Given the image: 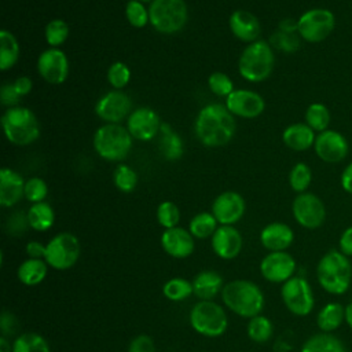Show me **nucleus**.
I'll return each instance as SVG.
<instances>
[{"instance_id":"nucleus-1","label":"nucleus","mask_w":352,"mask_h":352,"mask_svg":"<svg viewBox=\"0 0 352 352\" xmlns=\"http://www.w3.org/2000/svg\"><path fill=\"white\" fill-rule=\"evenodd\" d=\"M194 131L204 146H224L235 133L234 114L220 103H209L199 110L195 118Z\"/></svg>"},{"instance_id":"nucleus-2","label":"nucleus","mask_w":352,"mask_h":352,"mask_svg":"<svg viewBox=\"0 0 352 352\" xmlns=\"http://www.w3.org/2000/svg\"><path fill=\"white\" fill-rule=\"evenodd\" d=\"M220 294L223 304L231 312L246 319L260 315L265 305L264 293L260 286L248 279H234L227 282Z\"/></svg>"},{"instance_id":"nucleus-3","label":"nucleus","mask_w":352,"mask_h":352,"mask_svg":"<svg viewBox=\"0 0 352 352\" xmlns=\"http://www.w3.org/2000/svg\"><path fill=\"white\" fill-rule=\"evenodd\" d=\"M316 278L323 290L330 294H344L351 285L352 265L340 250H329L316 265Z\"/></svg>"},{"instance_id":"nucleus-4","label":"nucleus","mask_w":352,"mask_h":352,"mask_svg":"<svg viewBox=\"0 0 352 352\" xmlns=\"http://www.w3.org/2000/svg\"><path fill=\"white\" fill-rule=\"evenodd\" d=\"M1 126L7 140L16 146H28L40 136V124L36 114L22 106L7 109L1 116Z\"/></svg>"},{"instance_id":"nucleus-5","label":"nucleus","mask_w":352,"mask_h":352,"mask_svg":"<svg viewBox=\"0 0 352 352\" xmlns=\"http://www.w3.org/2000/svg\"><path fill=\"white\" fill-rule=\"evenodd\" d=\"M275 66L272 47L264 40L250 43L241 54L238 62L239 74L252 82H260L270 77Z\"/></svg>"},{"instance_id":"nucleus-6","label":"nucleus","mask_w":352,"mask_h":352,"mask_svg":"<svg viewBox=\"0 0 352 352\" xmlns=\"http://www.w3.org/2000/svg\"><path fill=\"white\" fill-rule=\"evenodd\" d=\"M132 136L120 124H104L95 131L94 148L106 161H121L126 158L132 148Z\"/></svg>"},{"instance_id":"nucleus-7","label":"nucleus","mask_w":352,"mask_h":352,"mask_svg":"<svg viewBox=\"0 0 352 352\" xmlns=\"http://www.w3.org/2000/svg\"><path fill=\"white\" fill-rule=\"evenodd\" d=\"M188 322L195 333L208 338L223 336L228 327L224 308L213 300H198L190 309Z\"/></svg>"},{"instance_id":"nucleus-8","label":"nucleus","mask_w":352,"mask_h":352,"mask_svg":"<svg viewBox=\"0 0 352 352\" xmlns=\"http://www.w3.org/2000/svg\"><path fill=\"white\" fill-rule=\"evenodd\" d=\"M151 26L165 34L180 32L188 19V10L184 0H153L148 7Z\"/></svg>"},{"instance_id":"nucleus-9","label":"nucleus","mask_w":352,"mask_h":352,"mask_svg":"<svg viewBox=\"0 0 352 352\" xmlns=\"http://www.w3.org/2000/svg\"><path fill=\"white\" fill-rule=\"evenodd\" d=\"M336 28V16L333 11L322 7L311 8L297 19L298 37L307 43H320L326 40Z\"/></svg>"},{"instance_id":"nucleus-10","label":"nucleus","mask_w":352,"mask_h":352,"mask_svg":"<svg viewBox=\"0 0 352 352\" xmlns=\"http://www.w3.org/2000/svg\"><path fill=\"white\" fill-rule=\"evenodd\" d=\"M45 248V263L58 271L72 268L78 261L81 253L80 241L72 232L56 234L47 242Z\"/></svg>"},{"instance_id":"nucleus-11","label":"nucleus","mask_w":352,"mask_h":352,"mask_svg":"<svg viewBox=\"0 0 352 352\" xmlns=\"http://www.w3.org/2000/svg\"><path fill=\"white\" fill-rule=\"evenodd\" d=\"M280 297L287 308L296 316H307L312 312L315 300L309 282L302 276H292L282 283Z\"/></svg>"},{"instance_id":"nucleus-12","label":"nucleus","mask_w":352,"mask_h":352,"mask_svg":"<svg viewBox=\"0 0 352 352\" xmlns=\"http://www.w3.org/2000/svg\"><path fill=\"white\" fill-rule=\"evenodd\" d=\"M292 213L294 220L307 230L319 228L326 220L323 201L314 192H301L293 199Z\"/></svg>"},{"instance_id":"nucleus-13","label":"nucleus","mask_w":352,"mask_h":352,"mask_svg":"<svg viewBox=\"0 0 352 352\" xmlns=\"http://www.w3.org/2000/svg\"><path fill=\"white\" fill-rule=\"evenodd\" d=\"M95 113L107 124H120L132 113V100L121 89L109 91L96 102Z\"/></svg>"},{"instance_id":"nucleus-14","label":"nucleus","mask_w":352,"mask_h":352,"mask_svg":"<svg viewBox=\"0 0 352 352\" xmlns=\"http://www.w3.org/2000/svg\"><path fill=\"white\" fill-rule=\"evenodd\" d=\"M260 274L263 278L272 283H285L294 276L297 264L294 257L283 252H268L260 261Z\"/></svg>"},{"instance_id":"nucleus-15","label":"nucleus","mask_w":352,"mask_h":352,"mask_svg":"<svg viewBox=\"0 0 352 352\" xmlns=\"http://www.w3.org/2000/svg\"><path fill=\"white\" fill-rule=\"evenodd\" d=\"M314 150L323 162L338 164L346 158L349 153V143L341 132L326 129L316 135Z\"/></svg>"},{"instance_id":"nucleus-16","label":"nucleus","mask_w":352,"mask_h":352,"mask_svg":"<svg viewBox=\"0 0 352 352\" xmlns=\"http://www.w3.org/2000/svg\"><path fill=\"white\" fill-rule=\"evenodd\" d=\"M37 72L50 84H62L69 74V60L59 48L44 50L37 59Z\"/></svg>"},{"instance_id":"nucleus-17","label":"nucleus","mask_w":352,"mask_h":352,"mask_svg":"<svg viewBox=\"0 0 352 352\" xmlns=\"http://www.w3.org/2000/svg\"><path fill=\"white\" fill-rule=\"evenodd\" d=\"M160 116L150 107H138L126 118V129L133 139L148 142L160 133Z\"/></svg>"},{"instance_id":"nucleus-18","label":"nucleus","mask_w":352,"mask_h":352,"mask_svg":"<svg viewBox=\"0 0 352 352\" xmlns=\"http://www.w3.org/2000/svg\"><path fill=\"white\" fill-rule=\"evenodd\" d=\"M245 199L236 191H224L212 202V214L220 226H234L245 214Z\"/></svg>"},{"instance_id":"nucleus-19","label":"nucleus","mask_w":352,"mask_h":352,"mask_svg":"<svg viewBox=\"0 0 352 352\" xmlns=\"http://www.w3.org/2000/svg\"><path fill=\"white\" fill-rule=\"evenodd\" d=\"M226 107L234 116L242 118H256L264 111L265 102L264 98L254 91L234 89L226 98Z\"/></svg>"},{"instance_id":"nucleus-20","label":"nucleus","mask_w":352,"mask_h":352,"mask_svg":"<svg viewBox=\"0 0 352 352\" xmlns=\"http://www.w3.org/2000/svg\"><path fill=\"white\" fill-rule=\"evenodd\" d=\"M213 253L223 260H232L239 256L243 239L234 226H219L210 238Z\"/></svg>"},{"instance_id":"nucleus-21","label":"nucleus","mask_w":352,"mask_h":352,"mask_svg":"<svg viewBox=\"0 0 352 352\" xmlns=\"http://www.w3.org/2000/svg\"><path fill=\"white\" fill-rule=\"evenodd\" d=\"M161 246L164 252L173 258H187L195 249L194 236L183 227L168 228L161 234Z\"/></svg>"},{"instance_id":"nucleus-22","label":"nucleus","mask_w":352,"mask_h":352,"mask_svg":"<svg viewBox=\"0 0 352 352\" xmlns=\"http://www.w3.org/2000/svg\"><path fill=\"white\" fill-rule=\"evenodd\" d=\"M25 197V180L11 168L0 169V205L11 208Z\"/></svg>"},{"instance_id":"nucleus-23","label":"nucleus","mask_w":352,"mask_h":352,"mask_svg":"<svg viewBox=\"0 0 352 352\" xmlns=\"http://www.w3.org/2000/svg\"><path fill=\"white\" fill-rule=\"evenodd\" d=\"M228 25L232 34L238 40L249 44L258 40L261 33V26L257 16L246 10L234 11L228 19Z\"/></svg>"},{"instance_id":"nucleus-24","label":"nucleus","mask_w":352,"mask_h":352,"mask_svg":"<svg viewBox=\"0 0 352 352\" xmlns=\"http://www.w3.org/2000/svg\"><path fill=\"white\" fill-rule=\"evenodd\" d=\"M294 241V232L286 223L274 221L260 232V242L268 252H283Z\"/></svg>"},{"instance_id":"nucleus-25","label":"nucleus","mask_w":352,"mask_h":352,"mask_svg":"<svg viewBox=\"0 0 352 352\" xmlns=\"http://www.w3.org/2000/svg\"><path fill=\"white\" fill-rule=\"evenodd\" d=\"M315 131L305 122H294L287 125L282 132V140L290 150L305 151L314 147Z\"/></svg>"},{"instance_id":"nucleus-26","label":"nucleus","mask_w":352,"mask_h":352,"mask_svg":"<svg viewBox=\"0 0 352 352\" xmlns=\"http://www.w3.org/2000/svg\"><path fill=\"white\" fill-rule=\"evenodd\" d=\"M191 282L194 294L198 300H213L219 293H221L224 286L221 275L213 270L198 272Z\"/></svg>"},{"instance_id":"nucleus-27","label":"nucleus","mask_w":352,"mask_h":352,"mask_svg":"<svg viewBox=\"0 0 352 352\" xmlns=\"http://www.w3.org/2000/svg\"><path fill=\"white\" fill-rule=\"evenodd\" d=\"M158 135H160L158 148H160L161 155L166 161L180 160L184 153V146H183V140H182L180 135L176 133L173 131V128L166 122L161 124Z\"/></svg>"},{"instance_id":"nucleus-28","label":"nucleus","mask_w":352,"mask_h":352,"mask_svg":"<svg viewBox=\"0 0 352 352\" xmlns=\"http://www.w3.org/2000/svg\"><path fill=\"white\" fill-rule=\"evenodd\" d=\"M48 271V264L43 258H26L22 261L16 270L18 280L25 286H37L40 285Z\"/></svg>"},{"instance_id":"nucleus-29","label":"nucleus","mask_w":352,"mask_h":352,"mask_svg":"<svg viewBox=\"0 0 352 352\" xmlns=\"http://www.w3.org/2000/svg\"><path fill=\"white\" fill-rule=\"evenodd\" d=\"M345 320V307L340 302H327L316 315V324L323 333H331Z\"/></svg>"},{"instance_id":"nucleus-30","label":"nucleus","mask_w":352,"mask_h":352,"mask_svg":"<svg viewBox=\"0 0 352 352\" xmlns=\"http://www.w3.org/2000/svg\"><path fill=\"white\" fill-rule=\"evenodd\" d=\"M26 216L29 227L34 231H47L54 226L55 221V212L45 201L32 204Z\"/></svg>"},{"instance_id":"nucleus-31","label":"nucleus","mask_w":352,"mask_h":352,"mask_svg":"<svg viewBox=\"0 0 352 352\" xmlns=\"http://www.w3.org/2000/svg\"><path fill=\"white\" fill-rule=\"evenodd\" d=\"M300 352H346L340 338L330 333H319L311 336L301 346Z\"/></svg>"},{"instance_id":"nucleus-32","label":"nucleus","mask_w":352,"mask_h":352,"mask_svg":"<svg viewBox=\"0 0 352 352\" xmlns=\"http://www.w3.org/2000/svg\"><path fill=\"white\" fill-rule=\"evenodd\" d=\"M19 59V44L16 37L7 29L0 32V69H11Z\"/></svg>"},{"instance_id":"nucleus-33","label":"nucleus","mask_w":352,"mask_h":352,"mask_svg":"<svg viewBox=\"0 0 352 352\" xmlns=\"http://www.w3.org/2000/svg\"><path fill=\"white\" fill-rule=\"evenodd\" d=\"M219 223L212 212H201L195 214L188 223V231L197 239L212 238L214 231L217 230Z\"/></svg>"},{"instance_id":"nucleus-34","label":"nucleus","mask_w":352,"mask_h":352,"mask_svg":"<svg viewBox=\"0 0 352 352\" xmlns=\"http://www.w3.org/2000/svg\"><path fill=\"white\" fill-rule=\"evenodd\" d=\"M12 352H51V348L41 334L25 331L12 341Z\"/></svg>"},{"instance_id":"nucleus-35","label":"nucleus","mask_w":352,"mask_h":352,"mask_svg":"<svg viewBox=\"0 0 352 352\" xmlns=\"http://www.w3.org/2000/svg\"><path fill=\"white\" fill-rule=\"evenodd\" d=\"M331 121V114L324 103L314 102L305 110V124L311 126L315 132L320 133L329 129Z\"/></svg>"},{"instance_id":"nucleus-36","label":"nucleus","mask_w":352,"mask_h":352,"mask_svg":"<svg viewBox=\"0 0 352 352\" xmlns=\"http://www.w3.org/2000/svg\"><path fill=\"white\" fill-rule=\"evenodd\" d=\"M248 337L256 344H264L270 341L274 334V324L272 322L264 315H256L249 319L246 326Z\"/></svg>"},{"instance_id":"nucleus-37","label":"nucleus","mask_w":352,"mask_h":352,"mask_svg":"<svg viewBox=\"0 0 352 352\" xmlns=\"http://www.w3.org/2000/svg\"><path fill=\"white\" fill-rule=\"evenodd\" d=\"M162 294L169 301H175V302L183 301V300L188 298L191 294H194L192 282L186 278H182V276L170 278L164 283Z\"/></svg>"},{"instance_id":"nucleus-38","label":"nucleus","mask_w":352,"mask_h":352,"mask_svg":"<svg viewBox=\"0 0 352 352\" xmlns=\"http://www.w3.org/2000/svg\"><path fill=\"white\" fill-rule=\"evenodd\" d=\"M312 182V170L305 162H297L289 173V184L293 191L305 192Z\"/></svg>"},{"instance_id":"nucleus-39","label":"nucleus","mask_w":352,"mask_h":352,"mask_svg":"<svg viewBox=\"0 0 352 352\" xmlns=\"http://www.w3.org/2000/svg\"><path fill=\"white\" fill-rule=\"evenodd\" d=\"M44 36H45V41L48 43V45H51L52 48H58L59 45H62L67 36H69V25L66 23V21L63 19H52L47 23L45 30H44Z\"/></svg>"},{"instance_id":"nucleus-40","label":"nucleus","mask_w":352,"mask_h":352,"mask_svg":"<svg viewBox=\"0 0 352 352\" xmlns=\"http://www.w3.org/2000/svg\"><path fill=\"white\" fill-rule=\"evenodd\" d=\"M113 182L121 192H131L138 184V175L129 165L120 164L113 173Z\"/></svg>"},{"instance_id":"nucleus-41","label":"nucleus","mask_w":352,"mask_h":352,"mask_svg":"<svg viewBox=\"0 0 352 352\" xmlns=\"http://www.w3.org/2000/svg\"><path fill=\"white\" fill-rule=\"evenodd\" d=\"M155 216H157L158 224L165 230H168V228L177 227L180 220V210L175 202L164 201L158 205Z\"/></svg>"},{"instance_id":"nucleus-42","label":"nucleus","mask_w":352,"mask_h":352,"mask_svg":"<svg viewBox=\"0 0 352 352\" xmlns=\"http://www.w3.org/2000/svg\"><path fill=\"white\" fill-rule=\"evenodd\" d=\"M125 16L131 26L133 28H144L150 22L148 10L139 0H129L125 7Z\"/></svg>"},{"instance_id":"nucleus-43","label":"nucleus","mask_w":352,"mask_h":352,"mask_svg":"<svg viewBox=\"0 0 352 352\" xmlns=\"http://www.w3.org/2000/svg\"><path fill=\"white\" fill-rule=\"evenodd\" d=\"M131 80V69L124 62H114L107 70V81L114 89H122Z\"/></svg>"},{"instance_id":"nucleus-44","label":"nucleus","mask_w":352,"mask_h":352,"mask_svg":"<svg viewBox=\"0 0 352 352\" xmlns=\"http://www.w3.org/2000/svg\"><path fill=\"white\" fill-rule=\"evenodd\" d=\"M208 87L214 95L224 98L234 91L232 80L223 72H213L208 78Z\"/></svg>"},{"instance_id":"nucleus-45","label":"nucleus","mask_w":352,"mask_h":352,"mask_svg":"<svg viewBox=\"0 0 352 352\" xmlns=\"http://www.w3.org/2000/svg\"><path fill=\"white\" fill-rule=\"evenodd\" d=\"M48 194V186L41 177H30L25 182V198L32 202H43Z\"/></svg>"},{"instance_id":"nucleus-46","label":"nucleus","mask_w":352,"mask_h":352,"mask_svg":"<svg viewBox=\"0 0 352 352\" xmlns=\"http://www.w3.org/2000/svg\"><path fill=\"white\" fill-rule=\"evenodd\" d=\"M271 43L280 51L285 52H294L298 48V37L296 33H286V32H276L271 37Z\"/></svg>"},{"instance_id":"nucleus-47","label":"nucleus","mask_w":352,"mask_h":352,"mask_svg":"<svg viewBox=\"0 0 352 352\" xmlns=\"http://www.w3.org/2000/svg\"><path fill=\"white\" fill-rule=\"evenodd\" d=\"M128 352H155V344L150 336L139 334L131 340Z\"/></svg>"},{"instance_id":"nucleus-48","label":"nucleus","mask_w":352,"mask_h":352,"mask_svg":"<svg viewBox=\"0 0 352 352\" xmlns=\"http://www.w3.org/2000/svg\"><path fill=\"white\" fill-rule=\"evenodd\" d=\"M19 99H21V95L16 92L14 84L7 82V84L1 85V88H0V100L4 106H7L8 109L14 107L19 103Z\"/></svg>"},{"instance_id":"nucleus-49","label":"nucleus","mask_w":352,"mask_h":352,"mask_svg":"<svg viewBox=\"0 0 352 352\" xmlns=\"http://www.w3.org/2000/svg\"><path fill=\"white\" fill-rule=\"evenodd\" d=\"M0 327H1V336H4V337L12 336L16 333L18 320L11 312L3 311L1 316H0Z\"/></svg>"},{"instance_id":"nucleus-50","label":"nucleus","mask_w":352,"mask_h":352,"mask_svg":"<svg viewBox=\"0 0 352 352\" xmlns=\"http://www.w3.org/2000/svg\"><path fill=\"white\" fill-rule=\"evenodd\" d=\"M8 226H10V232L11 234H21L26 230V227H29L28 216L23 214V213H15L14 216L10 217Z\"/></svg>"},{"instance_id":"nucleus-51","label":"nucleus","mask_w":352,"mask_h":352,"mask_svg":"<svg viewBox=\"0 0 352 352\" xmlns=\"http://www.w3.org/2000/svg\"><path fill=\"white\" fill-rule=\"evenodd\" d=\"M338 246L341 253H344L348 257L352 256V226L342 231V234L340 235Z\"/></svg>"},{"instance_id":"nucleus-52","label":"nucleus","mask_w":352,"mask_h":352,"mask_svg":"<svg viewBox=\"0 0 352 352\" xmlns=\"http://www.w3.org/2000/svg\"><path fill=\"white\" fill-rule=\"evenodd\" d=\"M45 245H43L38 241H30L26 243V254L29 258H43L45 257Z\"/></svg>"},{"instance_id":"nucleus-53","label":"nucleus","mask_w":352,"mask_h":352,"mask_svg":"<svg viewBox=\"0 0 352 352\" xmlns=\"http://www.w3.org/2000/svg\"><path fill=\"white\" fill-rule=\"evenodd\" d=\"M12 84H14L15 89H16V92L21 95V98H22V96H26L28 94H30V91H32V88H33V81H32L30 77H28V76H21V77H18Z\"/></svg>"},{"instance_id":"nucleus-54","label":"nucleus","mask_w":352,"mask_h":352,"mask_svg":"<svg viewBox=\"0 0 352 352\" xmlns=\"http://www.w3.org/2000/svg\"><path fill=\"white\" fill-rule=\"evenodd\" d=\"M340 182H341L342 190L352 195V161L344 168Z\"/></svg>"},{"instance_id":"nucleus-55","label":"nucleus","mask_w":352,"mask_h":352,"mask_svg":"<svg viewBox=\"0 0 352 352\" xmlns=\"http://www.w3.org/2000/svg\"><path fill=\"white\" fill-rule=\"evenodd\" d=\"M0 352H12V342H10L4 336L0 337Z\"/></svg>"},{"instance_id":"nucleus-56","label":"nucleus","mask_w":352,"mask_h":352,"mask_svg":"<svg viewBox=\"0 0 352 352\" xmlns=\"http://www.w3.org/2000/svg\"><path fill=\"white\" fill-rule=\"evenodd\" d=\"M345 322L352 329V301L345 307Z\"/></svg>"},{"instance_id":"nucleus-57","label":"nucleus","mask_w":352,"mask_h":352,"mask_svg":"<svg viewBox=\"0 0 352 352\" xmlns=\"http://www.w3.org/2000/svg\"><path fill=\"white\" fill-rule=\"evenodd\" d=\"M139 1H142V3H151L153 0H139Z\"/></svg>"}]
</instances>
